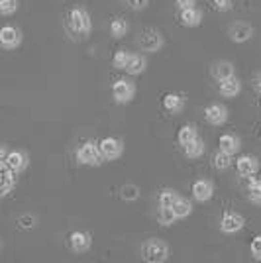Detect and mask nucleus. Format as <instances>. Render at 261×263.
Segmentation results:
<instances>
[{
  "label": "nucleus",
  "mask_w": 261,
  "mask_h": 263,
  "mask_svg": "<svg viewBox=\"0 0 261 263\" xmlns=\"http://www.w3.org/2000/svg\"><path fill=\"white\" fill-rule=\"evenodd\" d=\"M179 197V193L175 191V189H163L161 193H159V197H157V204L159 206H173V202L177 200Z\"/></svg>",
  "instance_id": "cd10ccee"
},
{
  "label": "nucleus",
  "mask_w": 261,
  "mask_h": 263,
  "mask_svg": "<svg viewBox=\"0 0 261 263\" xmlns=\"http://www.w3.org/2000/svg\"><path fill=\"white\" fill-rule=\"evenodd\" d=\"M175 4H177L179 10H183V8H189V6H195L196 0H175Z\"/></svg>",
  "instance_id": "c9c22d12"
},
{
  "label": "nucleus",
  "mask_w": 261,
  "mask_h": 263,
  "mask_svg": "<svg viewBox=\"0 0 261 263\" xmlns=\"http://www.w3.org/2000/svg\"><path fill=\"white\" fill-rule=\"evenodd\" d=\"M179 20L185 28H196L202 22V12L198 10L196 6H189V8H183L181 14H179Z\"/></svg>",
  "instance_id": "a211bd4d"
},
{
  "label": "nucleus",
  "mask_w": 261,
  "mask_h": 263,
  "mask_svg": "<svg viewBox=\"0 0 261 263\" xmlns=\"http://www.w3.org/2000/svg\"><path fill=\"white\" fill-rule=\"evenodd\" d=\"M0 248H2V243H0Z\"/></svg>",
  "instance_id": "ea45409f"
},
{
  "label": "nucleus",
  "mask_w": 261,
  "mask_h": 263,
  "mask_svg": "<svg viewBox=\"0 0 261 263\" xmlns=\"http://www.w3.org/2000/svg\"><path fill=\"white\" fill-rule=\"evenodd\" d=\"M120 197L124 198L126 202H134V200L140 198V189L136 185H124L122 191H120Z\"/></svg>",
  "instance_id": "c756f323"
},
{
  "label": "nucleus",
  "mask_w": 261,
  "mask_h": 263,
  "mask_svg": "<svg viewBox=\"0 0 261 263\" xmlns=\"http://www.w3.org/2000/svg\"><path fill=\"white\" fill-rule=\"evenodd\" d=\"M35 224H38V218L32 216V214H26V216L18 218V226L24 228V230H32V228H35Z\"/></svg>",
  "instance_id": "473e14b6"
},
{
  "label": "nucleus",
  "mask_w": 261,
  "mask_h": 263,
  "mask_svg": "<svg viewBox=\"0 0 261 263\" xmlns=\"http://www.w3.org/2000/svg\"><path fill=\"white\" fill-rule=\"evenodd\" d=\"M210 73H212V77L216 79V81H222V79L236 75V67L232 65L230 61H216L212 65V69H210Z\"/></svg>",
  "instance_id": "4be33fe9"
},
{
  "label": "nucleus",
  "mask_w": 261,
  "mask_h": 263,
  "mask_svg": "<svg viewBox=\"0 0 261 263\" xmlns=\"http://www.w3.org/2000/svg\"><path fill=\"white\" fill-rule=\"evenodd\" d=\"M204 149H207V145L202 142V138H198V136H196L195 140H191L187 145H183V152H185V155L189 159H198V157H202V155H204Z\"/></svg>",
  "instance_id": "412c9836"
},
{
  "label": "nucleus",
  "mask_w": 261,
  "mask_h": 263,
  "mask_svg": "<svg viewBox=\"0 0 261 263\" xmlns=\"http://www.w3.org/2000/svg\"><path fill=\"white\" fill-rule=\"evenodd\" d=\"M239 147H241V142L236 134H222L218 140V149L228 155H236L239 152Z\"/></svg>",
  "instance_id": "dca6fc26"
},
{
  "label": "nucleus",
  "mask_w": 261,
  "mask_h": 263,
  "mask_svg": "<svg viewBox=\"0 0 261 263\" xmlns=\"http://www.w3.org/2000/svg\"><path fill=\"white\" fill-rule=\"evenodd\" d=\"M251 83H253V88H255L257 92H261V71L255 75V77H253V81H251Z\"/></svg>",
  "instance_id": "4c0bfd02"
},
{
  "label": "nucleus",
  "mask_w": 261,
  "mask_h": 263,
  "mask_svg": "<svg viewBox=\"0 0 261 263\" xmlns=\"http://www.w3.org/2000/svg\"><path fill=\"white\" fill-rule=\"evenodd\" d=\"M18 10V0H0V16H12Z\"/></svg>",
  "instance_id": "7c9ffc66"
},
{
  "label": "nucleus",
  "mask_w": 261,
  "mask_h": 263,
  "mask_svg": "<svg viewBox=\"0 0 261 263\" xmlns=\"http://www.w3.org/2000/svg\"><path fill=\"white\" fill-rule=\"evenodd\" d=\"M171 209H173L177 220L187 218V216H191V212H193V202H191L189 198H185V197H181V195H179Z\"/></svg>",
  "instance_id": "5701e85b"
},
{
  "label": "nucleus",
  "mask_w": 261,
  "mask_h": 263,
  "mask_svg": "<svg viewBox=\"0 0 261 263\" xmlns=\"http://www.w3.org/2000/svg\"><path fill=\"white\" fill-rule=\"evenodd\" d=\"M196 136H198V130H196L195 124H185L177 132V142H179V145H187L191 140H195Z\"/></svg>",
  "instance_id": "b1692460"
},
{
  "label": "nucleus",
  "mask_w": 261,
  "mask_h": 263,
  "mask_svg": "<svg viewBox=\"0 0 261 263\" xmlns=\"http://www.w3.org/2000/svg\"><path fill=\"white\" fill-rule=\"evenodd\" d=\"M236 171H238L239 177H253L257 175L259 171V159L255 155H239L236 159Z\"/></svg>",
  "instance_id": "9b49d317"
},
{
  "label": "nucleus",
  "mask_w": 261,
  "mask_h": 263,
  "mask_svg": "<svg viewBox=\"0 0 261 263\" xmlns=\"http://www.w3.org/2000/svg\"><path fill=\"white\" fill-rule=\"evenodd\" d=\"M136 92H138L136 83H132L130 79H118L112 83V99L118 104H128L136 97Z\"/></svg>",
  "instance_id": "20e7f679"
},
{
  "label": "nucleus",
  "mask_w": 261,
  "mask_h": 263,
  "mask_svg": "<svg viewBox=\"0 0 261 263\" xmlns=\"http://www.w3.org/2000/svg\"><path fill=\"white\" fill-rule=\"evenodd\" d=\"M218 92L224 99H236L239 92H241V81L236 75L222 79V81H218Z\"/></svg>",
  "instance_id": "4468645a"
},
{
  "label": "nucleus",
  "mask_w": 261,
  "mask_h": 263,
  "mask_svg": "<svg viewBox=\"0 0 261 263\" xmlns=\"http://www.w3.org/2000/svg\"><path fill=\"white\" fill-rule=\"evenodd\" d=\"M155 218H157V222L161 224V226H173L175 220H177V216H175V212L171 206H159L157 209V214H155Z\"/></svg>",
  "instance_id": "393cba45"
},
{
  "label": "nucleus",
  "mask_w": 261,
  "mask_h": 263,
  "mask_svg": "<svg viewBox=\"0 0 261 263\" xmlns=\"http://www.w3.org/2000/svg\"><path fill=\"white\" fill-rule=\"evenodd\" d=\"M246 226V218L239 214V212H234V210H226L224 216L220 220V232L222 234H238V232L244 230Z\"/></svg>",
  "instance_id": "0eeeda50"
},
{
  "label": "nucleus",
  "mask_w": 261,
  "mask_h": 263,
  "mask_svg": "<svg viewBox=\"0 0 261 263\" xmlns=\"http://www.w3.org/2000/svg\"><path fill=\"white\" fill-rule=\"evenodd\" d=\"M67 30L71 33H75L77 37H87L92 32V20H90V14H88L85 8L77 6L73 10L69 12L67 16Z\"/></svg>",
  "instance_id": "f03ea898"
},
{
  "label": "nucleus",
  "mask_w": 261,
  "mask_h": 263,
  "mask_svg": "<svg viewBox=\"0 0 261 263\" xmlns=\"http://www.w3.org/2000/svg\"><path fill=\"white\" fill-rule=\"evenodd\" d=\"M163 108L169 114H179L185 110V97L177 95V92H167L163 97Z\"/></svg>",
  "instance_id": "6ab92c4d"
},
{
  "label": "nucleus",
  "mask_w": 261,
  "mask_h": 263,
  "mask_svg": "<svg viewBox=\"0 0 261 263\" xmlns=\"http://www.w3.org/2000/svg\"><path fill=\"white\" fill-rule=\"evenodd\" d=\"M248 197L253 204L261 206V183L255 177H250V189H248Z\"/></svg>",
  "instance_id": "bb28decb"
},
{
  "label": "nucleus",
  "mask_w": 261,
  "mask_h": 263,
  "mask_svg": "<svg viewBox=\"0 0 261 263\" xmlns=\"http://www.w3.org/2000/svg\"><path fill=\"white\" fill-rule=\"evenodd\" d=\"M259 138H261V136H259Z\"/></svg>",
  "instance_id": "a19ab883"
},
{
  "label": "nucleus",
  "mask_w": 261,
  "mask_h": 263,
  "mask_svg": "<svg viewBox=\"0 0 261 263\" xmlns=\"http://www.w3.org/2000/svg\"><path fill=\"white\" fill-rule=\"evenodd\" d=\"M142 259L147 263H165L171 257V248L169 243L161 238H150L142 243L140 248Z\"/></svg>",
  "instance_id": "f257e3e1"
},
{
  "label": "nucleus",
  "mask_w": 261,
  "mask_h": 263,
  "mask_svg": "<svg viewBox=\"0 0 261 263\" xmlns=\"http://www.w3.org/2000/svg\"><path fill=\"white\" fill-rule=\"evenodd\" d=\"M90 246H92L90 232H85V230L71 232V236H69V248L75 253H87L90 250Z\"/></svg>",
  "instance_id": "9d476101"
},
{
  "label": "nucleus",
  "mask_w": 261,
  "mask_h": 263,
  "mask_svg": "<svg viewBox=\"0 0 261 263\" xmlns=\"http://www.w3.org/2000/svg\"><path fill=\"white\" fill-rule=\"evenodd\" d=\"M145 69H147V59L142 53H130V59L124 67V71L130 77H136V75H142Z\"/></svg>",
  "instance_id": "f3484780"
},
{
  "label": "nucleus",
  "mask_w": 261,
  "mask_h": 263,
  "mask_svg": "<svg viewBox=\"0 0 261 263\" xmlns=\"http://www.w3.org/2000/svg\"><path fill=\"white\" fill-rule=\"evenodd\" d=\"M4 165L18 175V173H22V171L28 169L30 159H28V154H24V152H20V149H12V152H8V157H6Z\"/></svg>",
  "instance_id": "2eb2a0df"
},
{
  "label": "nucleus",
  "mask_w": 261,
  "mask_h": 263,
  "mask_svg": "<svg viewBox=\"0 0 261 263\" xmlns=\"http://www.w3.org/2000/svg\"><path fill=\"white\" fill-rule=\"evenodd\" d=\"M98 149L104 157V161H114V159L122 157V154H124V143L118 138L110 136V138H104V140L98 142Z\"/></svg>",
  "instance_id": "6e6552de"
},
{
  "label": "nucleus",
  "mask_w": 261,
  "mask_h": 263,
  "mask_svg": "<svg viewBox=\"0 0 261 263\" xmlns=\"http://www.w3.org/2000/svg\"><path fill=\"white\" fill-rule=\"evenodd\" d=\"M228 35L234 44H246V42H250L251 35H253V26L248 22L232 24L228 30Z\"/></svg>",
  "instance_id": "ddd939ff"
},
{
  "label": "nucleus",
  "mask_w": 261,
  "mask_h": 263,
  "mask_svg": "<svg viewBox=\"0 0 261 263\" xmlns=\"http://www.w3.org/2000/svg\"><path fill=\"white\" fill-rule=\"evenodd\" d=\"M138 45L145 53H157V51L163 49L165 40L161 32H157V30H143L138 37Z\"/></svg>",
  "instance_id": "39448f33"
},
{
  "label": "nucleus",
  "mask_w": 261,
  "mask_h": 263,
  "mask_svg": "<svg viewBox=\"0 0 261 263\" xmlns=\"http://www.w3.org/2000/svg\"><path fill=\"white\" fill-rule=\"evenodd\" d=\"M191 193H193V198L196 202H208L210 198L214 197V183L208 181V179H198V181L193 183Z\"/></svg>",
  "instance_id": "f8f14e48"
},
{
  "label": "nucleus",
  "mask_w": 261,
  "mask_h": 263,
  "mask_svg": "<svg viewBox=\"0 0 261 263\" xmlns=\"http://www.w3.org/2000/svg\"><path fill=\"white\" fill-rule=\"evenodd\" d=\"M128 59H130V51H128V49H116L114 55H112V67L124 71V67H126V63H128Z\"/></svg>",
  "instance_id": "c85d7f7f"
},
{
  "label": "nucleus",
  "mask_w": 261,
  "mask_h": 263,
  "mask_svg": "<svg viewBox=\"0 0 261 263\" xmlns=\"http://www.w3.org/2000/svg\"><path fill=\"white\" fill-rule=\"evenodd\" d=\"M250 253H251V257H253V259L261 261V234H259V236H255V238L251 240Z\"/></svg>",
  "instance_id": "2f4dec72"
},
{
  "label": "nucleus",
  "mask_w": 261,
  "mask_h": 263,
  "mask_svg": "<svg viewBox=\"0 0 261 263\" xmlns=\"http://www.w3.org/2000/svg\"><path fill=\"white\" fill-rule=\"evenodd\" d=\"M255 179H257V181H259V183H261V173H259V175H257V177H255Z\"/></svg>",
  "instance_id": "58836bf2"
},
{
  "label": "nucleus",
  "mask_w": 261,
  "mask_h": 263,
  "mask_svg": "<svg viewBox=\"0 0 261 263\" xmlns=\"http://www.w3.org/2000/svg\"><path fill=\"white\" fill-rule=\"evenodd\" d=\"M22 30L20 28H16V26H2L0 28V47L2 49H16V47H20L22 45Z\"/></svg>",
  "instance_id": "423d86ee"
},
{
  "label": "nucleus",
  "mask_w": 261,
  "mask_h": 263,
  "mask_svg": "<svg viewBox=\"0 0 261 263\" xmlns=\"http://www.w3.org/2000/svg\"><path fill=\"white\" fill-rule=\"evenodd\" d=\"M214 8L218 12H228L232 8V0H214Z\"/></svg>",
  "instance_id": "f704fd0d"
},
{
  "label": "nucleus",
  "mask_w": 261,
  "mask_h": 263,
  "mask_svg": "<svg viewBox=\"0 0 261 263\" xmlns=\"http://www.w3.org/2000/svg\"><path fill=\"white\" fill-rule=\"evenodd\" d=\"M110 35L114 37V40H122V37H126L128 35V30H130V24H128V20L126 18H120V16H116V18H112L110 20Z\"/></svg>",
  "instance_id": "aec40b11"
},
{
  "label": "nucleus",
  "mask_w": 261,
  "mask_h": 263,
  "mask_svg": "<svg viewBox=\"0 0 261 263\" xmlns=\"http://www.w3.org/2000/svg\"><path fill=\"white\" fill-rule=\"evenodd\" d=\"M126 4L130 6L132 10H143V8H147L150 0H126Z\"/></svg>",
  "instance_id": "72a5a7b5"
},
{
  "label": "nucleus",
  "mask_w": 261,
  "mask_h": 263,
  "mask_svg": "<svg viewBox=\"0 0 261 263\" xmlns=\"http://www.w3.org/2000/svg\"><path fill=\"white\" fill-rule=\"evenodd\" d=\"M8 152H10V149H8V147L2 143V145H0V165H4L6 157H8Z\"/></svg>",
  "instance_id": "e433bc0d"
},
{
  "label": "nucleus",
  "mask_w": 261,
  "mask_h": 263,
  "mask_svg": "<svg viewBox=\"0 0 261 263\" xmlns=\"http://www.w3.org/2000/svg\"><path fill=\"white\" fill-rule=\"evenodd\" d=\"M204 120L210 126H224L228 122V108L220 102H212L204 108Z\"/></svg>",
  "instance_id": "1a4fd4ad"
},
{
  "label": "nucleus",
  "mask_w": 261,
  "mask_h": 263,
  "mask_svg": "<svg viewBox=\"0 0 261 263\" xmlns=\"http://www.w3.org/2000/svg\"><path fill=\"white\" fill-rule=\"evenodd\" d=\"M230 165H232V155L218 149V154L212 157V167L218 171H226V169H230Z\"/></svg>",
  "instance_id": "a878e982"
},
{
  "label": "nucleus",
  "mask_w": 261,
  "mask_h": 263,
  "mask_svg": "<svg viewBox=\"0 0 261 263\" xmlns=\"http://www.w3.org/2000/svg\"><path fill=\"white\" fill-rule=\"evenodd\" d=\"M77 161L81 165H88V167H98L104 163V157L98 149V143L92 140L81 143L77 147Z\"/></svg>",
  "instance_id": "7ed1b4c3"
}]
</instances>
